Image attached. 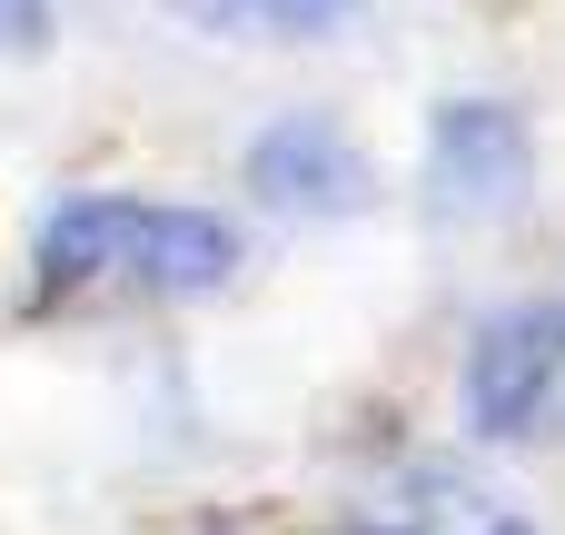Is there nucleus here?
I'll return each mask as SVG.
<instances>
[{"instance_id":"f257e3e1","label":"nucleus","mask_w":565,"mask_h":535,"mask_svg":"<svg viewBox=\"0 0 565 535\" xmlns=\"http://www.w3.org/2000/svg\"><path fill=\"white\" fill-rule=\"evenodd\" d=\"M238 228L169 199H70L40 218V288L60 298H218Z\"/></svg>"},{"instance_id":"f03ea898","label":"nucleus","mask_w":565,"mask_h":535,"mask_svg":"<svg viewBox=\"0 0 565 535\" xmlns=\"http://www.w3.org/2000/svg\"><path fill=\"white\" fill-rule=\"evenodd\" d=\"M467 417L497 447H565V298L507 308L467 347Z\"/></svg>"},{"instance_id":"7ed1b4c3","label":"nucleus","mask_w":565,"mask_h":535,"mask_svg":"<svg viewBox=\"0 0 565 535\" xmlns=\"http://www.w3.org/2000/svg\"><path fill=\"white\" fill-rule=\"evenodd\" d=\"M526 169H536V139H526V119L507 99H447L437 109V129H427V208L437 218L516 208Z\"/></svg>"},{"instance_id":"20e7f679","label":"nucleus","mask_w":565,"mask_h":535,"mask_svg":"<svg viewBox=\"0 0 565 535\" xmlns=\"http://www.w3.org/2000/svg\"><path fill=\"white\" fill-rule=\"evenodd\" d=\"M248 189H258L268 208H288V218H358L377 179H367L358 139H348L328 109H298V119L258 129V149H248Z\"/></svg>"},{"instance_id":"39448f33","label":"nucleus","mask_w":565,"mask_h":535,"mask_svg":"<svg viewBox=\"0 0 565 535\" xmlns=\"http://www.w3.org/2000/svg\"><path fill=\"white\" fill-rule=\"evenodd\" d=\"M338 535H536V526L507 496H487L477 477H457V467H407L397 486H377Z\"/></svg>"},{"instance_id":"423d86ee","label":"nucleus","mask_w":565,"mask_h":535,"mask_svg":"<svg viewBox=\"0 0 565 535\" xmlns=\"http://www.w3.org/2000/svg\"><path fill=\"white\" fill-rule=\"evenodd\" d=\"M199 30H238V40H328L358 20V0H179Z\"/></svg>"},{"instance_id":"0eeeda50","label":"nucleus","mask_w":565,"mask_h":535,"mask_svg":"<svg viewBox=\"0 0 565 535\" xmlns=\"http://www.w3.org/2000/svg\"><path fill=\"white\" fill-rule=\"evenodd\" d=\"M50 30V0H0V50H40Z\"/></svg>"}]
</instances>
